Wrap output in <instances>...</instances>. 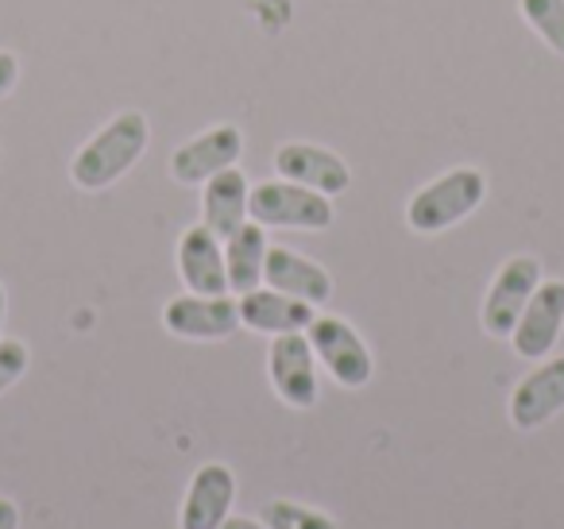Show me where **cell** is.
Segmentation results:
<instances>
[{
  "mask_svg": "<svg viewBox=\"0 0 564 529\" xmlns=\"http://www.w3.org/2000/svg\"><path fill=\"white\" fill-rule=\"evenodd\" d=\"M151 140V125L140 109H124L94 132L70 159V182L86 194L109 190L112 182H120L135 163L143 159Z\"/></svg>",
  "mask_w": 564,
  "mask_h": 529,
  "instance_id": "1",
  "label": "cell"
},
{
  "mask_svg": "<svg viewBox=\"0 0 564 529\" xmlns=\"http://www.w3.org/2000/svg\"><path fill=\"white\" fill-rule=\"evenodd\" d=\"M487 197V174L479 166H453L441 179L425 182L406 202V225L417 236H437L468 220Z\"/></svg>",
  "mask_w": 564,
  "mask_h": 529,
  "instance_id": "2",
  "label": "cell"
},
{
  "mask_svg": "<svg viewBox=\"0 0 564 529\" xmlns=\"http://www.w3.org/2000/svg\"><path fill=\"white\" fill-rule=\"evenodd\" d=\"M248 217L263 228H299V233H325L337 220L333 197L299 186L291 179H267L251 186Z\"/></svg>",
  "mask_w": 564,
  "mask_h": 529,
  "instance_id": "3",
  "label": "cell"
},
{
  "mask_svg": "<svg viewBox=\"0 0 564 529\" xmlns=\"http://www.w3.org/2000/svg\"><path fill=\"white\" fill-rule=\"evenodd\" d=\"M310 344H314V356L333 379L345 390H364L376 375V356L364 344V336L348 325L345 317H333V313H317L306 328Z\"/></svg>",
  "mask_w": 564,
  "mask_h": 529,
  "instance_id": "4",
  "label": "cell"
},
{
  "mask_svg": "<svg viewBox=\"0 0 564 529\" xmlns=\"http://www.w3.org/2000/svg\"><path fill=\"white\" fill-rule=\"evenodd\" d=\"M267 375L271 387L291 410H314L322 387H317V356L306 333H282L271 336L267 348Z\"/></svg>",
  "mask_w": 564,
  "mask_h": 529,
  "instance_id": "5",
  "label": "cell"
},
{
  "mask_svg": "<svg viewBox=\"0 0 564 529\" xmlns=\"http://www.w3.org/2000/svg\"><path fill=\"white\" fill-rule=\"evenodd\" d=\"M163 328L178 341H228L240 328V298L182 294L163 305Z\"/></svg>",
  "mask_w": 564,
  "mask_h": 529,
  "instance_id": "6",
  "label": "cell"
},
{
  "mask_svg": "<svg viewBox=\"0 0 564 529\" xmlns=\"http://www.w3.org/2000/svg\"><path fill=\"white\" fill-rule=\"evenodd\" d=\"M541 282V259L538 256H510L507 263L499 267V274L491 279L484 298V310H479V321H484L487 336H510L522 317L525 302L538 290Z\"/></svg>",
  "mask_w": 564,
  "mask_h": 529,
  "instance_id": "7",
  "label": "cell"
},
{
  "mask_svg": "<svg viewBox=\"0 0 564 529\" xmlns=\"http://www.w3.org/2000/svg\"><path fill=\"white\" fill-rule=\"evenodd\" d=\"M561 333H564V279H541L507 341L522 359H545L553 356Z\"/></svg>",
  "mask_w": 564,
  "mask_h": 529,
  "instance_id": "8",
  "label": "cell"
},
{
  "mask_svg": "<svg viewBox=\"0 0 564 529\" xmlns=\"http://www.w3.org/2000/svg\"><path fill=\"white\" fill-rule=\"evenodd\" d=\"M243 155V132L236 125H217L205 128L202 136L186 140L182 148H174L171 155V179L182 186H205L213 174L236 166Z\"/></svg>",
  "mask_w": 564,
  "mask_h": 529,
  "instance_id": "9",
  "label": "cell"
},
{
  "mask_svg": "<svg viewBox=\"0 0 564 529\" xmlns=\"http://www.w3.org/2000/svg\"><path fill=\"white\" fill-rule=\"evenodd\" d=\"M561 410H564V356H545L510 390V406H507L510 425L522 429V433H533V429L549 425Z\"/></svg>",
  "mask_w": 564,
  "mask_h": 529,
  "instance_id": "10",
  "label": "cell"
},
{
  "mask_svg": "<svg viewBox=\"0 0 564 529\" xmlns=\"http://www.w3.org/2000/svg\"><path fill=\"white\" fill-rule=\"evenodd\" d=\"M274 174L299 182V186L317 190V194H325V197H337L352 186V171H348V163L337 151L322 148V143H302V140L282 143V148L274 151Z\"/></svg>",
  "mask_w": 564,
  "mask_h": 529,
  "instance_id": "11",
  "label": "cell"
},
{
  "mask_svg": "<svg viewBox=\"0 0 564 529\" xmlns=\"http://www.w3.org/2000/svg\"><path fill=\"white\" fill-rule=\"evenodd\" d=\"M236 503V475L228 464H202L194 472L182 498L178 526L182 529H220V521L232 514Z\"/></svg>",
  "mask_w": 564,
  "mask_h": 529,
  "instance_id": "12",
  "label": "cell"
},
{
  "mask_svg": "<svg viewBox=\"0 0 564 529\" xmlns=\"http://www.w3.org/2000/svg\"><path fill=\"white\" fill-rule=\"evenodd\" d=\"M263 287L279 290V294L302 298V302L322 310L333 298V274L325 271L322 263H314V259L282 248V244H271V248H267V263H263Z\"/></svg>",
  "mask_w": 564,
  "mask_h": 529,
  "instance_id": "13",
  "label": "cell"
},
{
  "mask_svg": "<svg viewBox=\"0 0 564 529\" xmlns=\"http://www.w3.org/2000/svg\"><path fill=\"white\" fill-rule=\"evenodd\" d=\"M178 274L189 294H228L225 240L205 225H189L178 240Z\"/></svg>",
  "mask_w": 564,
  "mask_h": 529,
  "instance_id": "14",
  "label": "cell"
},
{
  "mask_svg": "<svg viewBox=\"0 0 564 529\" xmlns=\"http://www.w3.org/2000/svg\"><path fill=\"white\" fill-rule=\"evenodd\" d=\"M314 317H317V305L291 294H279L271 287H256L248 294H240V325L251 328V333H263V336L306 333Z\"/></svg>",
  "mask_w": 564,
  "mask_h": 529,
  "instance_id": "15",
  "label": "cell"
},
{
  "mask_svg": "<svg viewBox=\"0 0 564 529\" xmlns=\"http://www.w3.org/2000/svg\"><path fill=\"white\" fill-rule=\"evenodd\" d=\"M248 194H251L248 179H243L236 166L213 174V179L202 186V225L209 228V233H217L220 240H228L236 228L251 220L248 217Z\"/></svg>",
  "mask_w": 564,
  "mask_h": 529,
  "instance_id": "16",
  "label": "cell"
},
{
  "mask_svg": "<svg viewBox=\"0 0 564 529\" xmlns=\"http://www.w3.org/2000/svg\"><path fill=\"white\" fill-rule=\"evenodd\" d=\"M267 228L248 220L225 240V271H228V294H248L263 287V263H267Z\"/></svg>",
  "mask_w": 564,
  "mask_h": 529,
  "instance_id": "17",
  "label": "cell"
},
{
  "mask_svg": "<svg viewBox=\"0 0 564 529\" xmlns=\"http://www.w3.org/2000/svg\"><path fill=\"white\" fill-rule=\"evenodd\" d=\"M522 20L541 35L553 55L564 58V0H518Z\"/></svg>",
  "mask_w": 564,
  "mask_h": 529,
  "instance_id": "18",
  "label": "cell"
},
{
  "mask_svg": "<svg viewBox=\"0 0 564 529\" xmlns=\"http://www.w3.org/2000/svg\"><path fill=\"white\" fill-rule=\"evenodd\" d=\"M263 521L271 529H340L337 518L325 510H314L306 503H291V498H271L263 506Z\"/></svg>",
  "mask_w": 564,
  "mask_h": 529,
  "instance_id": "19",
  "label": "cell"
},
{
  "mask_svg": "<svg viewBox=\"0 0 564 529\" xmlns=\"http://www.w3.org/2000/svg\"><path fill=\"white\" fill-rule=\"evenodd\" d=\"M28 364H32V352H28V344L4 336V341H0V395L24 379Z\"/></svg>",
  "mask_w": 564,
  "mask_h": 529,
  "instance_id": "20",
  "label": "cell"
},
{
  "mask_svg": "<svg viewBox=\"0 0 564 529\" xmlns=\"http://www.w3.org/2000/svg\"><path fill=\"white\" fill-rule=\"evenodd\" d=\"M17 82H20V58L12 51H0V101L17 89Z\"/></svg>",
  "mask_w": 564,
  "mask_h": 529,
  "instance_id": "21",
  "label": "cell"
},
{
  "mask_svg": "<svg viewBox=\"0 0 564 529\" xmlns=\"http://www.w3.org/2000/svg\"><path fill=\"white\" fill-rule=\"evenodd\" d=\"M0 529H20V506L0 495Z\"/></svg>",
  "mask_w": 564,
  "mask_h": 529,
  "instance_id": "22",
  "label": "cell"
},
{
  "mask_svg": "<svg viewBox=\"0 0 564 529\" xmlns=\"http://www.w3.org/2000/svg\"><path fill=\"white\" fill-rule=\"evenodd\" d=\"M220 529H271V526H267V521L263 518H232V514H228V518L225 521H220Z\"/></svg>",
  "mask_w": 564,
  "mask_h": 529,
  "instance_id": "23",
  "label": "cell"
},
{
  "mask_svg": "<svg viewBox=\"0 0 564 529\" xmlns=\"http://www.w3.org/2000/svg\"><path fill=\"white\" fill-rule=\"evenodd\" d=\"M4 317H9V294L0 287V341H4Z\"/></svg>",
  "mask_w": 564,
  "mask_h": 529,
  "instance_id": "24",
  "label": "cell"
}]
</instances>
